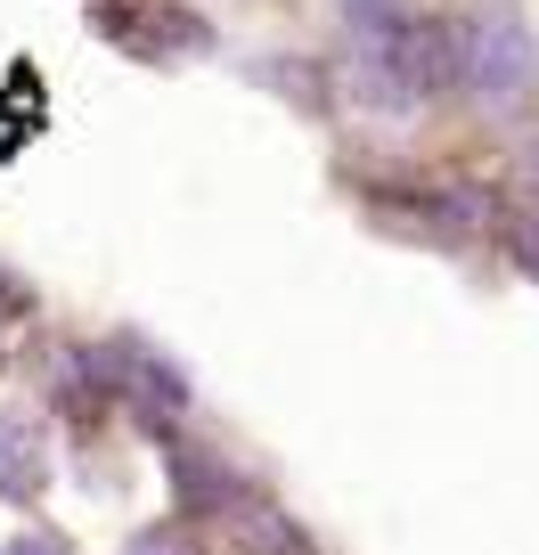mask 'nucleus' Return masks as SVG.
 <instances>
[{"mask_svg":"<svg viewBox=\"0 0 539 555\" xmlns=\"http://www.w3.org/2000/svg\"><path fill=\"white\" fill-rule=\"evenodd\" d=\"M458 74L483 106H523L539 90V50L523 34V17H474L458 41Z\"/></svg>","mask_w":539,"mask_h":555,"instance_id":"obj_1","label":"nucleus"},{"mask_svg":"<svg viewBox=\"0 0 539 555\" xmlns=\"http://www.w3.org/2000/svg\"><path fill=\"white\" fill-rule=\"evenodd\" d=\"M0 490L9 499L41 490V434H34V416H17V409H0Z\"/></svg>","mask_w":539,"mask_h":555,"instance_id":"obj_2","label":"nucleus"},{"mask_svg":"<svg viewBox=\"0 0 539 555\" xmlns=\"http://www.w3.org/2000/svg\"><path fill=\"white\" fill-rule=\"evenodd\" d=\"M131 555H196V547H189V539H180V531H147V539H140V547H131Z\"/></svg>","mask_w":539,"mask_h":555,"instance_id":"obj_3","label":"nucleus"},{"mask_svg":"<svg viewBox=\"0 0 539 555\" xmlns=\"http://www.w3.org/2000/svg\"><path fill=\"white\" fill-rule=\"evenodd\" d=\"M9 555H66V547H57V539H17Z\"/></svg>","mask_w":539,"mask_h":555,"instance_id":"obj_4","label":"nucleus"}]
</instances>
